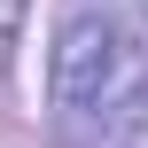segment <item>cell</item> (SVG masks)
Wrapping results in <instances>:
<instances>
[{"label":"cell","mask_w":148,"mask_h":148,"mask_svg":"<svg viewBox=\"0 0 148 148\" xmlns=\"http://www.w3.org/2000/svg\"><path fill=\"white\" fill-rule=\"evenodd\" d=\"M55 133L70 148H148V47L101 8L55 31Z\"/></svg>","instance_id":"cell-1"},{"label":"cell","mask_w":148,"mask_h":148,"mask_svg":"<svg viewBox=\"0 0 148 148\" xmlns=\"http://www.w3.org/2000/svg\"><path fill=\"white\" fill-rule=\"evenodd\" d=\"M16 23H23V0H0V70H8V47H16Z\"/></svg>","instance_id":"cell-2"}]
</instances>
